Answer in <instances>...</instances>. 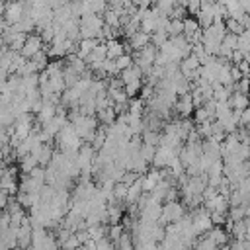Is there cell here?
<instances>
[{
    "mask_svg": "<svg viewBox=\"0 0 250 250\" xmlns=\"http://www.w3.org/2000/svg\"><path fill=\"white\" fill-rule=\"evenodd\" d=\"M57 145H59V150H61V152H78L84 143H82L80 135L76 133L74 125L68 121V123L64 125V129L57 135Z\"/></svg>",
    "mask_w": 250,
    "mask_h": 250,
    "instance_id": "cell-1",
    "label": "cell"
},
{
    "mask_svg": "<svg viewBox=\"0 0 250 250\" xmlns=\"http://www.w3.org/2000/svg\"><path fill=\"white\" fill-rule=\"evenodd\" d=\"M186 217V209L180 201H164L162 205V215H160V225H172L180 223Z\"/></svg>",
    "mask_w": 250,
    "mask_h": 250,
    "instance_id": "cell-2",
    "label": "cell"
},
{
    "mask_svg": "<svg viewBox=\"0 0 250 250\" xmlns=\"http://www.w3.org/2000/svg\"><path fill=\"white\" fill-rule=\"evenodd\" d=\"M2 14H4V21H8L10 25H16L25 16V4L21 0H6Z\"/></svg>",
    "mask_w": 250,
    "mask_h": 250,
    "instance_id": "cell-3",
    "label": "cell"
},
{
    "mask_svg": "<svg viewBox=\"0 0 250 250\" xmlns=\"http://www.w3.org/2000/svg\"><path fill=\"white\" fill-rule=\"evenodd\" d=\"M191 221H193V227L197 230V234H203V232H209L213 230V219H211V213L205 209V207H199L191 213Z\"/></svg>",
    "mask_w": 250,
    "mask_h": 250,
    "instance_id": "cell-4",
    "label": "cell"
},
{
    "mask_svg": "<svg viewBox=\"0 0 250 250\" xmlns=\"http://www.w3.org/2000/svg\"><path fill=\"white\" fill-rule=\"evenodd\" d=\"M178 150H174V148H170V146H166V145H160L158 148H156V154H154V160H152V164L156 166V168H170L172 166V162L178 158Z\"/></svg>",
    "mask_w": 250,
    "mask_h": 250,
    "instance_id": "cell-5",
    "label": "cell"
},
{
    "mask_svg": "<svg viewBox=\"0 0 250 250\" xmlns=\"http://www.w3.org/2000/svg\"><path fill=\"white\" fill-rule=\"evenodd\" d=\"M45 49V45H43V39H41V35H35V33H31V35H27V39H25V45H23V49H21V55L25 57V59H33L37 53H41Z\"/></svg>",
    "mask_w": 250,
    "mask_h": 250,
    "instance_id": "cell-6",
    "label": "cell"
},
{
    "mask_svg": "<svg viewBox=\"0 0 250 250\" xmlns=\"http://www.w3.org/2000/svg\"><path fill=\"white\" fill-rule=\"evenodd\" d=\"M176 111L182 115V117H188V115H191L193 111H195V102H193V96H191V92L189 94H184V96H178V100H176Z\"/></svg>",
    "mask_w": 250,
    "mask_h": 250,
    "instance_id": "cell-7",
    "label": "cell"
},
{
    "mask_svg": "<svg viewBox=\"0 0 250 250\" xmlns=\"http://www.w3.org/2000/svg\"><path fill=\"white\" fill-rule=\"evenodd\" d=\"M57 111H59V105H55L51 102H45L43 107H41V111L37 113V123H41V127H43L45 123H49L57 115Z\"/></svg>",
    "mask_w": 250,
    "mask_h": 250,
    "instance_id": "cell-8",
    "label": "cell"
},
{
    "mask_svg": "<svg viewBox=\"0 0 250 250\" xmlns=\"http://www.w3.org/2000/svg\"><path fill=\"white\" fill-rule=\"evenodd\" d=\"M146 45H150V35H148V33H145L143 29H141V31H137V33L129 39V49H133L135 53H137V51H141V49H145Z\"/></svg>",
    "mask_w": 250,
    "mask_h": 250,
    "instance_id": "cell-9",
    "label": "cell"
},
{
    "mask_svg": "<svg viewBox=\"0 0 250 250\" xmlns=\"http://www.w3.org/2000/svg\"><path fill=\"white\" fill-rule=\"evenodd\" d=\"M119 78H121V82H123V86H127V84H133V82H139L141 78H143V70L137 66V64H133L131 68H127V70H123L121 74H119Z\"/></svg>",
    "mask_w": 250,
    "mask_h": 250,
    "instance_id": "cell-10",
    "label": "cell"
},
{
    "mask_svg": "<svg viewBox=\"0 0 250 250\" xmlns=\"http://www.w3.org/2000/svg\"><path fill=\"white\" fill-rule=\"evenodd\" d=\"M96 117H98V121H100L102 125H113V123L117 121V111H115L113 105H109V107L100 109V111L96 113Z\"/></svg>",
    "mask_w": 250,
    "mask_h": 250,
    "instance_id": "cell-11",
    "label": "cell"
},
{
    "mask_svg": "<svg viewBox=\"0 0 250 250\" xmlns=\"http://www.w3.org/2000/svg\"><path fill=\"white\" fill-rule=\"evenodd\" d=\"M33 154L37 156V160H39V166H47V164H51V160H53V150H51V146H49V143H43L37 150H33Z\"/></svg>",
    "mask_w": 250,
    "mask_h": 250,
    "instance_id": "cell-12",
    "label": "cell"
},
{
    "mask_svg": "<svg viewBox=\"0 0 250 250\" xmlns=\"http://www.w3.org/2000/svg\"><path fill=\"white\" fill-rule=\"evenodd\" d=\"M105 45H107V59L115 61V59H119L121 55H125V45H123L119 39H109Z\"/></svg>",
    "mask_w": 250,
    "mask_h": 250,
    "instance_id": "cell-13",
    "label": "cell"
},
{
    "mask_svg": "<svg viewBox=\"0 0 250 250\" xmlns=\"http://www.w3.org/2000/svg\"><path fill=\"white\" fill-rule=\"evenodd\" d=\"M229 104H230V107H232V109L244 111L246 107H250V98H248L246 94H238V92H234V94L230 96Z\"/></svg>",
    "mask_w": 250,
    "mask_h": 250,
    "instance_id": "cell-14",
    "label": "cell"
},
{
    "mask_svg": "<svg viewBox=\"0 0 250 250\" xmlns=\"http://www.w3.org/2000/svg\"><path fill=\"white\" fill-rule=\"evenodd\" d=\"M98 43H102L100 39H82L80 43H78V57H82V59H88V55L98 47Z\"/></svg>",
    "mask_w": 250,
    "mask_h": 250,
    "instance_id": "cell-15",
    "label": "cell"
},
{
    "mask_svg": "<svg viewBox=\"0 0 250 250\" xmlns=\"http://www.w3.org/2000/svg\"><path fill=\"white\" fill-rule=\"evenodd\" d=\"M37 166H39V160H37V156H35L33 152L20 158V168L23 170V174H29V172H31L33 168H37Z\"/></svg>",
    "mask_w": 250,
    "mask_h": 250,
    "instance_id": "cell-16",
    "label": "cell"
},
{
    "mask_svg": "<svg viewBox=\"0 0 250 250\" xmlns=\"http://www.w3.org/2000/svg\"><path fill=\"white\" fill-rule=\"evenodd\" d=\"M207 234L213 238V242H215L217 246H227V240H229V232H227L225 229H221V227H213V230H209Z\"/></svg>",
    "mask_w": 250,
    "mask_h": 250,
    "instance_id": "cell-17",
    "label": "cell"
},
{
    "mask_svg": "<svg viewBox=\"0 0 250 250\" xmlns=\"http://www.w3.org/2000/svg\"><path fill=\"white\" fill-rule=\"evenodd\" d=\"M119 10H113V8H107L105 12H104V21H105V25H109V27H113V29H117V27H121V23H119Z\"/></svg>",
    "mask_w": 250,
    "mask_h": 250,
    "instance_id": "cell-18",
    "label": "cell"
},
{
    "mask_svg": "<svg viewBox=\"0 0 250 250\" xmlns=\"http://www.w3.org/2000/svg\"><path fill=\"white\" fill-rule=\"evenodd\" d=\"M229 230H230V234L234 236V240H246V219L232 223V227H230Z\"/></svg>",
    "mask_w": 250,
    "mask_h": 250,
    "instance_id": "cell-19",
    "label": "cell"
},
{
    "mask_svg": "<svg viewBox=\"0 0 250 250\" xmlns=\"http://www.w3.org/2000/svg\"><path fill=\"white\" fill-rule=\"evenodd\" d=\"M135 240H133V234H129L127 230L121 234V238L115 242V250H135Z\"/></svg>",
    "mask_w": 250,
    "mask_h": 250,
    "instance_id": "cell-20",
    "label": "cell"
},
{
    "mask_svg": "<svg viewBox=\"0 0 250 250\" xmlns=\"http://www.w3.org/2000/svg\"><path fill=\"white\" fill-rule=\"evenodd\" d=\"M197 31H201V25H199V21H197V18H186L184 20V35L186 37H189V35H193V33H197Z\"/></svg>",
    "mask_w": 250,
    "mask_h": 250,
    "instance_id": "cell-21",
    "label": "cell"
},
{
    "mask_svg": "<svg viewBox=\"0 0 250 250\" xmlns=\"http://www.w3.org/2000/svg\"><path fill=\"white\" fill-rule=\"evenodd\" d=\"M166 33L170 37H178V35H184V20H172L170 18V23L166 27Z\"/></svg>",
    "mask_w": 250,
    "mask_h": 250,
    "instance_id": "cell-22",
    "label": "cell"
},
{
    "mask_svg": "<svg viewBox=\"0 0 250 250\" xmlns=\"http://www.w3.org/2000/svg\"><path fill=\"white\" fill-rule=\"evenodd\" d=\"M225 25H227V31L229 33H234V35H242L246 29H244V25L238 21V20H234V18H227L225 20Z\"/></svg>",
    "mask_w": 250,
    "mask_h": 250,
    "instance_id": "cell-23",
    "label": "cell"
},
{
    "mask_svg": "<svg viewBox=\"0 0 250 250\" xmlns=\"http://www.w3.org/2000/svg\"><path fill=\"white\" fill-rule=\"evenodd\" d=\"M135 64V59H133V55L131 53H125V55H121L119 59H115V66L119 68V72H123V70H127V68H131Z\"/></svg>",
    "mask_w": 250,
    "mask_h": 250,
    "instance_id": "cell-24",
    "label": "cell"
},
{
    "mask_svg": "<svg viewBox=\"0 0 250 250\" xmlns=\"http://www.w3.org/2000/svg\"><path fill=\"white\" fill-rule=\"evenodd\" d=\"M127 193H129V186L123 184V182H117L115 188H113V199L119 203V201H125L127 199Z\"/></svg>",
    "mask_w": 250,
    "mask_h": 250,
    "instance_id": "cell-25",
    "label": "cell"
},
{
    "mask_svg": "<svg viewBox=\"0 0 250 250\" xmlns=\"http://www.w3.org/2000/svg\"><path fill=\"white\" fill-rule=\"evenodd\" d=\"M88 232H90L92 240L100 242V240H104V238H105V232H107V229H105L104 225H94V227H88Z\"/></svg>",
    "mask_w": 250,
    "mask_h": 250,
    "instance_id": "cell-26",
    "label": "cell"
},
{
    "mask_svg": "<svg viewBox=\"0 0 250 250\" xmlns=\"http://www.w3.org/2000/svg\"><path fill=\"white\" fill-rule=\"evenodd\" d=\"M215 248H217V244L213 242V238L209 234L205 238H199L195 242V246H193V250H215Z\"/></svg>",
    "mask_w": 250,
    "mask_h": 250,
    "instance_id": "cell-27",
    "label": "cell"
},
{
    "mask_svg": "<svg viewBox=\"0 0 250 250\" xmlns=\"http://www.w3.org/2000/svg\"><path fill=\"white\" fill-rule=\"evenodd\" d=\"M168 39H170V35H168L166 31H154V33L150 35V43H152L154 47H158V49H160Z\"/></svg>",
    "mask_w": 250,
    "mask_h": 250,
    "instance_id": "cell-28",
    "label": "cell"
},
{
    "mask_svg": "<svg viewBox=\"0 0 250 250\" xmlns=\"http://www.w3.org/2000/svg\"><path fill=\"white\" fill-rule=\"evenodd\" d=\"M143 107H145V104H143V100H131L129 102V115H135V117H141L143 115Z\"/></svg>",
    "mask_w": 250,
    "mask_h": 250,
    "instance_id": "cell-29",
    "label": "cell"
},
{
    "mask_svg": "<svg viewBox=\"0 0 250 250\" xmlns=\"http://www.w3.org/2000/svg\"><path fill=\"white\" fill-rule=\"evenodd\" d=\"M80 246H82V242L78 240L76 232H74V234H72V236H70L68 240H64V242L61 244V248H62V250H78Z\"/></svg>",
    "mask_w": 250,
    "mask_h": 250,
    "instance_id": "cell-30",
    "label": "cell"
},
{
    "mask_svg": "<svg viewBox=\"0 0 250 250\" xmlns=\"http://www.w3.org/2000/svg\"><path fill=\"white\" fill-rule=\"evenodd\" d=\"M125 232V227L121 225V223H117V225H111L109 227V240H113V242H117L119 238H121V234Z\"/></svg>",
    "mask_w": 250,
    "mask_h": 250,
    "instance_id": "cell-31",
    "label": "cell"
},
{
    "mask_svg": "<svg viewBox=\"0 0 250 250\" xmlns=\"http://www.w3.org/2000/svg\"><path fill=\"white\" fill-rule=\"evenodd\" d=\"M234 92H238V94H250V80L244 76L242 80H238V82H234Z\"/></svg>",
    "mask_w": 250,
    "mask_h": 250,
    "instance_id": "cell-32",
    "label": "cell"
},
{
    "mask_svg": "<svg viewBox=\"0 0 250 250\" xmlns=\"http://www.w3.org/2000/svg\"><path fill=\"white\" fill-rule=\"evenodd\" d=\"M96 250H115V242H113V240H109V238H104V240H100V242H98Z\"/></svg>",
    "mask_w": 250,
    "mask_h": 250,
    "instance_id": "cell-33",
    "label": "cell"
},
{
    "mask_svg": "<svg viewBox=\"0 0 250 250\" xmlns=\"http://www.w3.org/2000/svg\"><path fill=\"white\" fill-rule=\"evenodd\" d=\"M246 240L250 242V219H246Z\"/></svg>",
    "mask_w": 250,
    "mask_h": 250,
    "instance_id": "cell-34",
    "label": "cell"
},
{
    "mask_svg": "<svg viewBox=\"0 0 250 250\" xmlns=\"http://www.w3.org/2000/svg\"><path fill=\"white\" fill-rule=\"evenodd\" d=\"M16 250H20V248H16Z\"/></svg>",
    "mask_w": 250,
    "mask_h": 250,
    "instance_id": "cell-35",
    "label": "cell"
}]
</instances>
